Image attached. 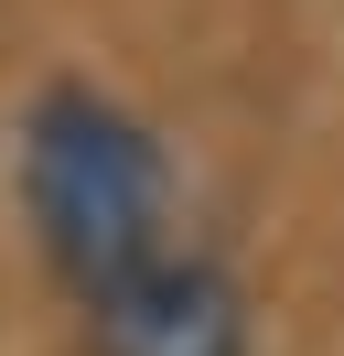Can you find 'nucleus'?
I'll return each mask as SVG.
<instances>
[{"label":"nucleus","instance_id":"2","mask_svg":"<svg viewBox=\"0 0 344 356\" xmlns=\"http://www.w3.org/2000/svg\"><path fill=\"white\" fill-rule=\"evenodd\" d=\"M76 334H86V356H258L248 281L194 238L172 259H150L140 281L76 302Z\"/></svg>","mask_w":344,"mask_h":356},{"label":"nucleus","instance_id":"1","mask_svg":"<svg viewBox=\"0 0 344 356\" xmlns=\"http://www.w3.org/2000/svg\"><path fill=\"white\" fill-rule=\"evenodd\" d=\"M11 195H22L43 270L64 281V302H97L183 248V184H172L162 130L140 108H119L97 76H43L22 97Z\"/></svg>","mask_w":344,"mask_h":356}]
</instances>
